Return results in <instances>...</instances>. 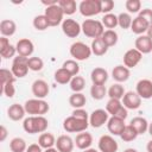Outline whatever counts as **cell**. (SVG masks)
Segmentation results:
<instances>
[{
  "label": "cell",
  "mask_w": 152,
  "mask_h": 152,
  "mask_svg": "<svg viewBox=\"0 0 152 152\" xmlns=\"http://www.w3.org/2000/svg\"><path fill=\"white\" fill-rule=\"evenodd\" d=\"M49 126L48 120L44 116H28L23 122V128L26 133H44Z\"/></svg>",
  "instance_id": "obj_1"
},
{
  "label": "cell",
  "mask_w": 152,
  "mask_h": 152,
  "mask_svg": "<svg viewBox=\"0 0 152 152\" xmlns=\"http://www.w3.org/2000/svg\"><path fill=\"white\" fill-rule=\"evenodd\" d=\"M24 108L31 116H43L50 109L49 103L42 99H31L24 103Z\"/></svg>",
  "instance_id": "obj_2"
},
{
  "label": "cell",
  "mask_w": 152,
  "mask_h": 152,
  "mask_svg": "<svg viewBox=\"0 0 152 152\" xmlns=\"http://www.w3.org/2000/svg\"><path fill=\"white\" fill-rule=\"evenodd\" d=\"M81 27H82V32L87 37L94 38V39L102 37L104 32V28H103L104 26L102 25V23L99 20H94V19H86L82 23Z\"/></svg>",
  "instance_id": "obj_3"
},
{
  "label": "cell",
  "mask_w": 152,
  "mask_h": 152,
  "mask_svg": "<svg viewBox=\"0 0 152 152\" xmlns=\"http://www.w3.org/2000/svg\"><path fill=\"white\" fill-rule=\"evenodd\" d=\"M0 75H1V89L2 93L7 96V97H13L15 94V88H14V82H15V76L13 75V72L8 69H1L0 70Z\"/></svg>",
  "instance_id": "obj_4"
},
{
  "label": "cell",
  "mask_w": 152,
  "mask_h": 152,
  "mask_svg": "<svg viewBox=\"0 0 152 152\" xmlns=\"http://www.w3.org/2000/svg\"><path fill=\"white\" fill-rule=\"evenodd\" d=\"M88 126H89V120L80 119V118H76L74 115L68 116L63 121V128H64V131H66L69 133H81V132H84L88 128Z\"/></svg>",
  "instance_id": "obj_5"
},
{
  "label": "cell",
  "mask_w": 152,
  "mask_h": 152,
  "mask_svg": "<svg viewBox=\"0 0 152 152\" xmlns=\"http://www.w3.org/2000/svg\"><path fill=\"white\" fill-rule=\"evenodd\" d=\"M78 11L83 17H93L101 13L100 0H83L78 5Z\"/></svg>",
  "instance_id": "obj_6"
},
{
  "label": "cell",
  "mask_w": 152,
  "mask_h": 152,
  "mask_svg": "<svg viewBox=\"0 0 152 152\" xmlns=\"http://www.w3.org/2000/svg\"><path fill=\"white\" fill-rule=\"evenodd\" d=\"M91 49L82 43V42H76V43H72L71 46H70V55L76 59V61H86L90 57L91 55Z\"/></svg>",
  "instance_id": "obj_7"
},
{
  "label": "cell",
  "mask_w": 152,
  "mask_h": 152,
  "mask_svg": "<svg viewBox=\"0 0 152 152\" xmlns=\"http://www.w3.org/2000/svg\"><path fill=\"white\" fill-rule=\"evenodd\" d=\"M27 62H28V58L27 57H23V56H17L13 58V62H12V68H11V71L13 72V75L17 77V78H21V77H25L28 72V65H27Z\"/></svg>",
  "instance_id": "obj_8"
},
{
  "label": "cell",
  "mask_w": 152,
  "mask_h": 152,
  "mask_svg": "<svg viewBox=\"0 0 152 152\" xmlns=\"http://www.w3.org/2000/svg\"><path fill=\"white\" fill-rule=\"evenodd\" d=\"M45 17L48 18L49 20V24L50 26H57L59 25L61 23H63V15H64V12L63 10L57 5H53V6H50V7H46L45 8Z\"/></svg>",
  "instance_id": "obj_9"
},
{
  "label": "cell",
  "mask_w": 152,
  "mask_h": 152,
  "mask_svg": "<svg viewBox=\"0 0 152 152\" xmlns=\"http://www.w3.org/2000/svg\"><path fill=\"white\" fill-rule=\"evenodd\" d=\"M62 31L66 37L76 38V37H78L80 32L82 31V27L74 19H64L62 23Z\"/></svg>",
  "instance_id": "obj_10"
},
{
  "label": "cell",
  "mask_w": 152,
  "mask_h": 152,
  "mask_svg": "<svg viewBox=\"0 0 152 152\" xmlns=\"http://www.w3.org/2000/svg\"><path fill=\"white\" fill-rule=\"evenodd\" d=\"M109 120V114L104 109H95L89 116V125L93 128H100Z\"/></svg>",
  "instance_id": "obj_11"
},
{
  "label": "cell",
  "mask_w": 152,
  "mask_h": 152,
  "mask_svg": "<svg viewBox=\"0 0 152 152\" xmlns=\"http://www.w3.org/2000/svg\"><path fill=\"white\" fill-rule=\"evenodd\" d=\"M15 49H17L18 56H23V57L30 58V56H31V55L33 53V51H34V45H33V43H32L30 39L23 38V39H19V40L17 42Z\"/></svg>",
  "instance_id": "obj_12"
},
{
  "label": "cell",
  "mask_w": 152,
  "mask_h": 152,
  "mask_svg": "<svg viewBox=\"0 0 152 152\" xmlns=\"http://www.w3.org/2000/svg\"><path fill=\"white\" fill-rule=\"evenodd\" d=\"M142 58V53L139 52L135 48L134 49H129L125 52L124 55V64L126 68H134L138 65V63L141 61Z\"/></svg>",
  "instance_id": "obj_13"
},
{
  "label": "cell",
  "mask_w": 152,
  "mask_h": 152,
  "mask_svg": "<svg viewBox=\"0 0 152 152\" xmlns=\"http://www.w3.org/2000/svg\"><path fill=\"white\" fill-rule=\"evenodd\" d=\"M118 148L119 145L113 137L106 134L99 139V150L101 152H116Z\"/></svg>",
  "instance_id": "obj_14"
},
{
  "label": "cell",
  "mask_w": 152,
  "mask_h": 152,
  "mask_svg": "<svg viewBox=\"0 0 152 152\" xmlns=\"http://www.w3.org/2000/svg\"><path fill=\"white\" fill-rule=\"evenodd\" d=\"M122 104L127 109H138L141 104V97L137 91H127L122 97Z\"/></svg>",
  "instance_id": "obj_15"
},
{
  "label": "cell",
  "mask_w": 152,
  "mask_h": 152,
  "mask_svg": "<svg viewBox=\"0 0 152 152\" xmlns=\"http://www.w3.org/2000/svg\"><path fill=\"white\" fill-rule=\"evenodd\" d=\"M135 91H137V94L141 99H145V100L151 99L152 97V81L151 80H147V78L140 80L137 83Z\"/></svg>",
  "instance_id": "obj_16"
},
{
  "label": "cell",
  "mask_w": 152,
  "mask_h": 152,
  "mask_svg": "<svg viewBox=\"0 0 152 152\" xmlns=\"http://www.w3.org/2000/svg\"><path fill=\"white\" fill-rule=\"evenodd\" d=\"M50 88L49 84L44 80H36L32 83V94L36 96V99H44L49 95Z\"/></svg>",
  "instance_id": "obj_17"
},
{
  "label": "cell",
  "mask_w": 152,
  "mask_h": 152,
  "mask_svg": "<svg viewBox=\"0 0 152 152\" xmlns=\"http://www.w3.org/2000/svg\"><path fill=\"white\" fill-rule=\"evenodd\" d=\"M134 46L142 55L144 53H150L152 51V39L147 34H141L135 39Z\"/></svg>",
  "instance_id": "obj_18"
},
{
  "label": "cell",
  "mask_w": 152,
  "mask_h": 152,
  "mask_svg": "<svg viewBox=\"0 0 152 152\" xmlns=\"http://www.w3.org/2000/svg\"><path fill=\"white\" fill-rule=\"evenodd\" d=\"M74 144L75 141L71 139V137L63 134L59 135L56 140V148L59 152H72L74 150Z\"/></svg>",
  "instance_id": "obj_19"
},
{
  "label": "cell",
  "mask_w": 152,
  "mask_h": 152,
  "mask_svg": "<svg viewBox=\"0 0 152 152\" xmlns=\"http://www.w3.org/2000/svg\"><path fill=\"white\" fill-rule=\"evenodd\" d=\"M125 126H126L125 125V120H122V119H120L118 116H112L107 121V128L114 135H120L121 132L124 131Z\"/></svg>",
  "instance_id": "obj_20"
},
{
  "label": "cell",
  "mask_w": 152,
  "mask_h": 152,
  "mask_svg": "<svg viewBox=\"0 0 152 152\" xmlns=\"http://www.w3.org/2000/svg\"><path fill=\"white\" fill-rule=\"evenodd\" d=\"M25 113H26V110H25L24 106H21V104H19V103H13V104H11V106L8 107V109H7V116H8L11 120H13V121H19V120H21V119L25 116Z\"/></svg>",
  "instance_id": "obj_21"
},
{
  "label": "cell",
  "mask_w": 152,
  "mask_h": 152,
  "mask_svg": "<svg viewBox=\"0 0 152 152\" xmlns=\"http://www.w3.org/2000/svg\"><path fill=\"white\" fill-rule=\"evenodd\" d=\"M75 144L80 150H87L93 144V137L88 132H81L75 138Z\"/></svg>",
  "instance_id": "obj_22"
},
{
  "label": "cell",
  "mask_w": 152,
  "mask_h": 152,
  "mask_svg": "<svg viewBox=\"0 0 152 152\" xmlns=\"http://www.w3.org/2000/svg\"><path fill=\"white\" fill-rule=\"evenodd\" d=\"M148 27H150V24H148L144 18H141V17H139V15L133 19L132 25H131L132 32L135 33V34H139V36H141L144 32H147Z\"/></svg>",
  "instance_id": "obj_23"
},
{
  "label": "cell",
  "mask_w": 152,
  "mask_h": 152,
  "mask_svg": "<svg viewBox=\"0 0 152 152\" xmlns=\"http://www.w3.org/2000/svg\"><path fill=\"white\" fill-rule=\"evenodd\" d=\"M112 77L119 83L126 82L129 78V69L125 65H116L112 71Z\"/></svg>",
  "instance_id": "obj_24"
},
{
  "label": "cell",
  "mask_w": 152,
  "mask_h": 152,
  "mask_svg": "<svg viewBox=\"0 0 152 152\" xmlns=\"http://www.w3.org/2000/svg\"><path fill=\"white\" fill-rule=\"evenodd\" d=\"M93 84H104L108 80V72L103 68H95L90 74Z\"/></svg>",
  "instance_id": "obj_25"
},
{
  "label": "cell",
  "mask_w": 152,
  "mask_h": 152,
  "mask_svg": "<svg viewBox=\"0 0 152 152\" xmlns=\"http://www.w3.org/2000/svg\"><path fill=\"white\" fill-rule=\"evenodd\" d=\"M17 31V25L13 20L11 19H4L0 23V32L2 34V37H11Z\"/></svg>",
  "instance_id": "obj_26"
},
{
  "label": "cell",
  "mask_w": 152,
  "mask_h": 152,
  "mask_svg": "<svg viewBox=\"0 0 152 152\" xmlns=\"http://www.w3.org/2000/svg\"><path fill=\"white\" fill-rule=\"evenodd\" d=\"M129 125L137 131L138 135L139 134H144L147 129H148V122L145 118H141V116H135L131 120Z\"/></svg>",
  "instance_id": "obj_27"
},
{
  "label": "cell",
  "mask_w": 152,
  "mask_h": 152,
  "mask_svg": "<svg viewBox=\"0 0 152 152\" xmlns=\"http://www.w3.org/2000/svg\"><path fill=\"white\" fill-rule=\"evenodd\" d=\"M91 52L95 55V56H103L104 53H107L108 51V46L104 44L103 39L100 37V38H96L91 42Z\"/></svg>",
  "instance_id": "obj_28"
},
{
  "label": "cell",
  "mask_w": 152,
  "mask_h": 152,
  "mask_svg": "<svg viewBox=\"0 0 152 152\" xmlns=\"http://www.w3.org/2000/svg\"><path fill=\"white\" fill-rule=\"evenodd\" d=\"M53 78L59 84H66V83H70V81L72 80V75L64 68H59L55 71Z\"/></svg>",
  "instance_id": "obj_29"
},
{
  "label": "cell",
  "mask_w": 152,
  "mask_h": 152,
  "mask_svg": "<svg viewBox=\"0 0 152 152\" xmlns=\"http://www.w3.org/2000/svg\"><path fill=\"white\" fill-rule=\"evenodd\" d=\"M38 144L42 148H51L53 145H56V139L52 133H42L38 138Z\"/></svg>",
  "instance_id": "obj_30"
},
{
  "label": "cell",
  "mask_w": 152,
  "mask_h": 152,
  "mask_svg": "<svg viewBox=\"0 0 152 152\" xmlns=\"http://www.w3.org/2000/svg\"><path fill=\"white\" fill-rule=\"evenodd\" d=\"M86 102H87V99L82 93H74L69 97V104L71 107H74L75 109L82 108L86 104Z\"/></svg>",
  "instance_id": "obj_31"
},
{
  "label": "cell",
  "mask_w": 152,
  "mask_h": 152,
  "mask_svg": "<svg viewBox=\"0 0 152 152\" xmlns=\"http://www.w3.org/2000/svg\"><path fill=\"white\" fill-rule=\"evenodd\" d=\"M107 94L109 96V99H116L120 100L124 97L125 95V89L120 83H114L109 87V89L107 90Z\"/></svg>",
  "instance_id": "obj_32"
},
{
  "label": "cell",
  "mask_w": 152,
  "mask_h": 152,
  "mask_svg": "<svg viewBox=\"0 0 152 152\" xmlns=\"http://www.w3.org/2000/svg\"><path fill=\"white\" fill-rule=\"evenodd\" d=\"M58 6L63 10L64 14H66V15L74 14L76 12V8H77V5H76L75 0H59Z\"/></svg>",
  "instance_id": "obj_33"
},
{
  "label": "cell",
  "mask_w": 152,
  "mask_h": 152,
  "mask_svg": "<svg viewBox=\"0 0 152 152\" xmlns=\"http://www.w3.org/2000/svg\"><path fill=\"white\" fill-rule=\"evenodd\" d=\"M10 148L12 152H25L27 150V146H26V141L23 139V138H13L11 141H10Z\"/></svg>",
  "instance_id": "obj_34"
},
{
  "label": "cell",
  "mask_w": 152,
  "mask_h": 152,
  "mask_svg": "<svg viewBox=\"0 0 152 152\" xmlns=\"http://www.w3.org/2000/svg\"><path fill=\"white\" fill-rule=\"evenodd\" d=\"M90 95L94 100H102L107 95V89L104 84H93L90 88Z\"/></svg>",
  "instance_id": "obj_35"
},
{
  "label": "cell",
  "mask_w": 152,
  "mask_h": 152,
  "mask_svg": "<svg viewBox=\"0 0 152 152\" xmlns=\"http://www.w3.org/2000/svg\"><path fill=\"white\" fill-rule=\"evenodd\" d=\"M124 107V104L120 102V100L116 99H109V101L106 104V110L108 114H110L112 116H115L118 114V112Z\"/></svg>",
  "instance_id": "obj_36"
},
{
  "label": "cell",
  "mask_w": 152,
  "mask_h": 152,
  "mask_svg": "<svg viewBox=\"0 0 152 152\" xmlns=\"http://www.w3.org/2000/svg\"><path fill=\"white\" fill-rule=\"evenodd\" d=\"M104 42V44L110 48V46H114L116 43H118V33L114 31V30H106L101 37Z\"/></svg>",
  "instance_id": "obj_37"
},
{
  "label": "cell",
  "mask_w": 152,
  "mask_h": 152,
  "mask_svg": "<svg viewBox=\"0 0 152 152\" xmlns=\"http://www.w3.org/2000/svg\"><path fill=\"white\" fill-rule=\"evenodd\" d=\"M137 137H138V133H137V131H135L131 125H126L125 128H124V131H122L121 134H120V138H121L124 141H127V142L135 140Z\"/></svg>",
  "instance_id": "obj_38"
},
{
  "label": "cell",
  "mask_w": 152,
  "mask_h": 152,
  "mask_svg": "<svg viewBox=\"0 0 152 152\" xmlns=\"http://www.w3.org/2000/svg\"><path fill=\"white\" fill-rule=\"evenodd\" d=\"M86 87V81L82 76H74L72 80L70 81V89L74 93H81Z\"/></svg>",
  "instance_id": "obj_39"
},
{
  "label": "cell",
  "mask_w": 152,
  "mask_h": 152,
  "mask_svg": "<svg viewBox=\"0 0 152 152\" xmlns=\"http://www.w3.org/2000/svg\"><path fill=\"white\" fill-rule=\"evenodd\" d=\"M102 25L104 27H107L108 30H113L118 26V15L113 14V13H108V14H104L103 18H102Z\"/></svg>",
  "instance_id": "obj_40"
},
{
  "label": "cell",
  "mask_w": 152,
  "mask_h": 152,
  "mask_svg": "<svg viewBox=\"0 0 152 152\" xmlns=\"http://www.w3.org/2000/svg\"><path fill=\"white\" fill-rule=\"evenodd\" d=\"M33 26L38 31H44V30H46L50 26V24H49L48 18L45 17V14H39V15L34 17V19H33Z\"/></svg>",
  "instance_id": "obj_41"
},
{
  "label": "cell",
  "mask_w": 152,
  "mask_h": 152,
  "mask_svg": "<svg viewBox=\"0 0 152 152\" xmlns=\"http://www.w3.org/2000/svg\"><path fill=\"white\" fill-rule=\"evenodd\" d=\"M132 21H133V19H132V17L129 15V13L122 12V13H120V14L118 15V25H119L121 28H124V30L129 28L131 25H132Z\"/></svg>",
  "instance_id": "obj_42"
},
{
  "label": "cell",
  "mask_w": 152,
  "mask_h": 152,
  "mask_svg": "<svg viewBox=\"0 0 152 152\" xmlns=\"http://www.w3.org/2000/svg\"><path fill=\"white\" fill-rule=\"evenodd\" d=\"M62 68H64L65 70H68L72 75V77L74 76H77L78 72H80V65H78V63L75 59H68V61H65L63 63Z\"/></svg>",
  "instance_id": "obj_43"
},
{
  "label": "cell",
  "mask_w": 152,
  "mask_h": 152,
  "mask_svg": "<svg viewBox=\"0 0 152 152\" xmlns=\"http://www.w3.org/2000/svg\"><path fill=\"white\" fill-rule=\"evenodd\" d=\"M27 65H28V69L32 71H40L44 66V62L39 57H30Z\"/></svg>",
  "instance_id": "obj_44"
},
{
  "label": "cell",
  "mask_w": 152,
  "mask_h": 152,
  "mask_svg": "<svg viewBox=\"0 0 152 152\" xmlns=\"http://www.w3.org/2000/svg\"><path fill=\"white\" fill-rule=\"evenodd\" d=\"M125 7L129 13H138L141 11V2L139 0H127Z\"/></svg>",
  "instance_id": "obj_45"
},
{
  "label": "cell",
  "mask_w": 152,
  "mask_h": 152,
  "mask_svg": "<svg viewBox=\"0 0 152 152\" xmlns=\"http://www.w3.org/2000/svg\"><path fill=\"white\" fill-rule=\"evenodd\" d=\"M114 8V1L113 0H102L101 1V12L104 14L110 13V11Z\"/></svg>",
  "instance_id": "obj_46"
},
{
  "label": "cell",
  "mask_w": 152,
  "mask_h": 152,
  "mask_svg": "<svg viewBox=\"0 0 152 152\" xmlns=\"http://www.w3.org/2000/svg\"><path fill=\"white\" fill-rule=\"evenodd\" d=\"M17 53V49H15V46L14 45H10V46H7L5 50H2V51H0V55L4 57V58H11V57H14V55Z\"/></svg>",
  "instance_id": "obj_47"
},
{
  "label": "cell",
  "mask_w": 152,
  "mask_h": 152,
  "mask_svg": "<svg viewBox=\"0 0 152 152\" xmlns=\"http://www.w3.org/2000/svg\"><path fill=\"white\" fill-rule=\"evenodd\" d=\"M139 17L144 18L150 25H152V10L151 8H144L139 12Z\"/></svg>",
  "instance_id": "obj_48"
},
{
  "label": "cell",
  "mask_w": 152,
  "mask_h": 152,
  "mask_svg": "<svg viewBox=\"0 0 152 152\" xmlns=\"http://www.w3.org/2000/svg\"><path fill=\"white\" fill-rule=\"evenodd\" d=\"M72 115L76 116V118H80V119H84V120H89V116H88V113L82 109V108H78V109H74L72 112Z\"/></svg>",
  "instance_id": "obj_49"
},
{
  "label": "cell",
  "mask_w": 152,
  "mask_h": 152,
  "mask_svg": "<svg viewBox=\"0 0 152 152\" xmlns=\"http://www.w3.org/2000/svg\"><path fill=\"white\" fill-rule=\"evenodd\" d=\"M26 152H44V151L42 150L39 144H31V145H28Z\"/></svg>",
  "instance_id": "obj_50"
},
{
  "label": "cell",
  "mask_w": 152,
  "mask_h": 152,
  "mask_svg": "<svg viewBox=\"0 0 152 152\" xmlns=\"http://www.w3.org/2000/svg\"><path fill=\"white\" fill-rule=\"evenodd\" d=\"M11 44H10V40H8V38H6V37H1L0 38V51H2V50H5L7 46H10Z\"/></svg>",
  "instance_id": "obj_51"
},
{
  "label": "cell",
  "mask_w": 152,
  "mask_h": 152,
  "mask_svg": "<svg viewBox=\"0 0 152 152\" xmlns=\"http://www.w3.org/2000/svg\"><path fill=\"white\" fill-rule=\"evenodd\" d=\"M127 115H128V113H127V108H125V107H122L119 112H118V114L115 115V116H118V118H120V119H122V120H125L126 118H127Z\"/></svg>",
  "instance_id": "obj_52"
},
{
  "label": "cell",
  "mask_w": 152,
  "mask_h": 152,
  "mask_svg": "<svg viewBox=\"0 0 152 152\" xmlns=\"http://www.w3.org/2000/svg\"><path fill=\"white\" fill-rule=\"evenodd\" d=\"M7 137V129L5 126H1L0 127V141H4Z\"/></svg>",
  "instance_id": "obj_53"
},
{
  "label": "cell",
  "mask_w": 152,
  "mask_h": 152,
  "mask_svg": "<svg viewBox=\"0 0 152 152\" xmlns=\"http://www.w3.org/2000/svg\"><path fill=\"white\" fill-rule=\"evenodd\" d=\"M42 4L45 5L46 7H50V6H53V5H57L58 1L57 0H42Z\"/></svg>",
  "instance_id": "obj_54"
},
{
  "label": "cell",
  "mask_w": 152,
  "mask_h": 152,
  "mask_svg": "<svg viewBox=\"0 0 152 152\" xmlns=\"http://www.w3.org/2000/svg\"><path fill=\"white\" fill-rule=\"evenodd\" d=\"M146 150H147V152H152V140H150V141L147 142V145H146Z\"/></svg>",
  "instance_id": "obj_55"
},
{
  "label": "cell",
  "mask_w": 152,
  "mask_h": 152,
  "mask_svg": "<svg viewBox=\"0 0 152 152\" xmlns=\"http://www.w3.org/2000/svg\"><path fill=\"white\" fill-rule=\"evenodd\" d=\"M147 36L152 39V25H150V27H148V30H147Z\"/></svg>",
  "instance_id": "obj_56"
},
{
  "label": "cell",
  "mask_w": 152,
  "mask_h": 152,
  "mask_svg": "<svg viewBox=\"0 0 152 152\" xmlns=\"http://www.w3.org/2000/svg\"><path fill=\"white\" fill-rule=\"evenodd\" d=\"M44 152H59L57 148H53V147H51V148H46Z\"/></svg>",
  "instance_id": "obj_57"
},
{
  "label": "cell",
  "mask_w": 152,
  "mask_h": 152,
  "mask_svg": "<svg viewBox=\"0 0 152 152\" xmlns=\"http://www.w3.org/2000/svg\"><path fill=\"white\" fill-rule=\"evenodd\" d=\"M83 152H99L97 150H95V148H87V150H83Z\"/></svg>",
  "instance_id": "obj_58"
},
{
  "label": "cell",
  "mask_w": 152,
  "mask_h": 152,
  "mask_svg": "<svg viewBox=\"0 0 152 152\" xmlns=\"http://www.w3.org/2000/svg\"><path fill=\"white\" fill-rule=\"evenodd\" d=\"M147 131H148V133H150V134H151V137H152V122H151V124H148V129H147Z\"/></svg>",
  "instance_id": "obj_59"
},
{
  "label": "cell",
  "mask_w": 152,
  "mask_h": 152,
  "mask_svg": "<svg viewBox=\"0 0 152 152\" xmlns=\"http://www.w3.org/2000/svg\"><path fill=\"white\" fill-rule=\"evenodd\" d=\"M124 152H138L135 148H126Z\"/></svg>",
  "instance_id": "obj_60"
}]
</instances>
